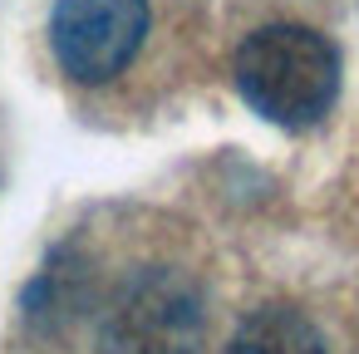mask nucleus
Wrapping results in <instances>:
<instances>
[{"label":"nucleus","instance_id":"2","mask_svg":"<svg viewBox=\"0 0 359 354\" xmlns=\"http://www.w3.org/2000/svg\"><path fill=\"white\" fill-rule=\"evenodd\" d=\"M207 344V300L187 271L143 266L128 275L99 320L104 354H202Z\"/></svg>","mask_w":359,"mask_h":354},{"label":"nucleus","instance_id":"5","mask_svg":"<svg viewBox=\"0 0 359 354\" xmlns=\"http://www.w3.org/2000/svg\"><path fill=\"white\" fill-rule=\"evenodd\" d=\"M79 300H84V275H79V266H65V256H55V261L45 266V275L35 280V290H30V320L55 325V320L74 315Z\"/></svg>","mask_w":359,"mask_h":354},{"label":"nucleus","instance_id":"1","mask_svg":"<svg viewBox=\"0 0 359 354\" xmlns=\"http://www.w3.org/2000/svg\"><path fill=\"white\" fill-rule=\"evenodd\" d=\"M236 89L261 118L315 128L339 94V50L310 25H261L236 50Z\"/></svg>","mask_w":359,"mask_h":354},{"label":"nucleus","instance_id":"3","mask_svg":"<svg viewBox=\"0 0 359 354\" xmlns=\"http://www.w3.org/2000/svg\"><path fill=\"white\" fill-rule=\"evenodd\" d=\"M148 35V0H60L50 20L55 60L79 84H109Z\"/></svg>","mask_w":359,"mask_h":354},{"label":"nucleus","instance_id":"4","mask_svg":"<svg viewBox=\"0 0 359 354\" xmlns=\"http://www.w3.org/2000/svg\"><path fill=\"white\" fill-rule=\"evenodd\" d=\"M226 354H325V334L290 305H261L236 325Z\"/></svg>","mask_w":359,"mask_h":354}]
</instances>
